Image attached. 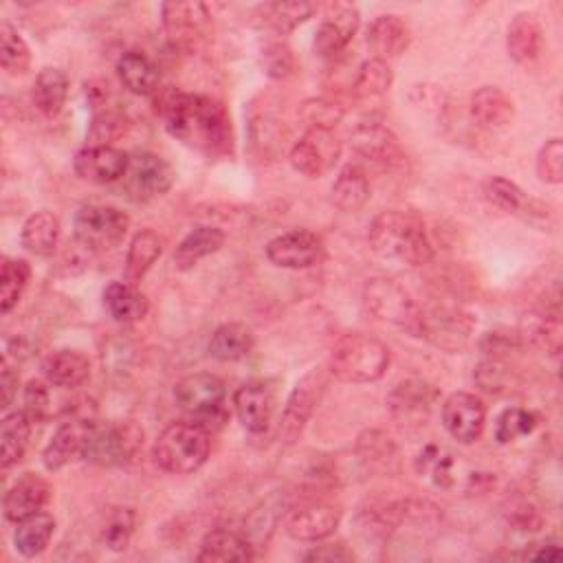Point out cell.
Wrapping results in <instances>:
<instances>
[{
  "label": "cell",
  "instance_id": "43",
  "mask_svg": "<svg viewBox=\"0 0 563 563\" xmlns=\"http://www.w3.org/2000/svg\"><path fill=\"white\" fill-rule=\"evenodd\" d=\"M257 12H260V21L264 27H268L277 34H289L313 16L315 5H311V3H268V5H262Z\"/></svg>",
  "mask_w": 563,
  "mask_h": 563
},
{
  "label": "cell",
  "instance_id": "47",
  "mask_svg": "<svg viewBox=\"0 0 563 563\" xmlns=\"http://www.w3.org/2000/svg\"><path fill=\"white\" fill-rule=\"evenodd\" d=\"M394 84V73L385 60L372 58L361 64L357 80L352 84V95L357 99H374L385 95Z\"/></svg>",
  "mask_w": 563,
  "mask_h": 563
},
{
  "label": "cell",
  "instance_id": "5",
  "mask_svg": "<svg viewBox=\"0 0 563 563\" xmlns=\"http://www.w3.org/2000/svg\"><path fill=\"white\" fill-rule=\"evenodd\" d=\"M225 383L216 374L209 372H196L185 379H181L175 387V400L177 405L192 416L199 426H203L209 434L220 432L227 420L229 411L225 407Z\"/></svg>",
  "mask_w": 563,
  "mask_h": 563
},
{
  "label": "cell",
  "instance_id": "9",
  "mask_svg": "<svg viewBox=\"0 0 563 563\" xmlns=\"http://www.w3.org/2000/svg\"><path fill=\"white\" fill-rule=\"evenodd\" d=\"M73 225L75 240L88 251H99L112 249L125 238L130 229V218L125 212L110 205H84L75 214Z\"/></svg>",
  "mask_w": 563,
  "mask_h": 563
},
{
  "label": "cell",
  "instance_id": "48",
  "mask_svg": "<svg viewBox=\"0 0 563 563\" xmlns=\"http://www.w3.org/2000/svg\"><path fill=\"white\" fill-rule=\"evenodd\" d=\"M537 428V414L519 407L504 409L495 420V441L500 445H511L524 436H530Z\"/></svg>",
  "mask_w": 563,
  "mask_h": 563
},
{
  "label": "cell",
  "instance_id": "36",
  "mask_svg": "<svg viewBox=\"0 0 563 563\" xmlns=\"http://www.w3.org/2000/svg\"><path fill=\"white\" fill-rule=\"evenodd\" d=\"M357 456H359L363 469L372 471V474H390V471H396V467H398L396 443L379 430H370L359 436Z\"/></svg>",
  "mask_w": 563,
  "mask_h": 563
},
{
  "label": "cell",
  "instance_id": "16",
  "mask_svg": "<svg viewBox=\"0 0 563 563\" xmlns=\"http://www.w3.org/2000/svg\"><path fill=\"white\" fill-rule=\"evenodd\" d=\"M324 255L322 238L311 229H291L266 244V257L279 268H311Z\"/></svg>",
  "mask_w": 563,
  "mask_h": 563
},
{
  "label": "cell",
  "instance_id": "1",
  "mask_svg": "<svg viewBox=\"0 0 563 563\" xmlns=\"http://www.w3.org/2000/svg\"><path fill=\"white\" fill-rule=\"evenodd\" d=\"M155 110L188 148L214 159L233 155V125L223 101L166 86L155 93Z\"/></svg>",
  "mask_w": 563,
  "mask_h": 563
},
{
  "label": "cell",
  "instance_id": "53",
  "mask_svg": "<svg viewBox=\"0 0 563 563\" xmlns=\"http://www.w3.org/2000/svg\"><path fill=\"white\" fill-rule=\"evenodd\" d=\"M125 130H128V121L121 112L104 110L95 115L88 130V141L91 146H112L121 134H125Z\"/></svg>",
  "mask_w": 563,
  "mask_h": 563
},
{
  "label": "cell",
  "instance_id": "24",
  "mask_svg": "<svg viewBox=\"0 0 563 563\" xmlns=\"http://www.w3.org/2000/svg\"><path fill=\"white\" fill-rule=\"evenodd\" d=\"M49 500H51V484L36 474H25L5 493V500H3L5 519L19 524L21 519L40 513L49 504Z\"/></svg>",
  "mask_w": 563,
  "mask_h": 563
},
{
  "label": "cell",
  "instance_id": "44",
  "mask_svg": "<svg viewBox=\"0 0 563 563\" xmlns=\"http://www.w3.org/2000/svg\"><path fill=\"white\" fill-rule=\"evenodd\" d=\"M0 64L10 75H25L32 69V49L8 21L0 23Z\"/></svg>",
  "mask_w": 563,
  "mask_h": 563
},
{
  "label": "cell",
  "instance_id": "45",
  "mask_svg": "<svg viewBox=\"0 0 563 563\" xmlns=\"http://www.w3.org/2000/svg\"><path fill=\"white\" fill-rule=\"evenodd\" d=\"M484 196L489 199V203H493V205H495L498 209H502V212H508V214H526V218L532 216V214H537V212L532 209L535 201H530L517 183H513V181H508V179H504V177H491V179L484 183Z\"/></svg>",
  "mask_w": 563,
  "mask_h": 563
},
{
  "label": "cell",
  "instance_id": "7",
  "mask_svg": "<svg viewBox=\"0 0 563 563\" xmlns=\"http://www.w3.org/2000/svg\"><path fill=\"white\" fill-rule=\"evenodd\" d=\"M141 447H144V430L134 420H115V422H95L84 460L97 467H123L130 465Z\"/></svg>",
  "mask_w": 563,
  "mask_h": 563
},
{
  "label": "cell",
  "instance_id": "30",
  "mask_svg": "<svg viewBox=\"0 0 563 563\" xmlns=\"http://www.w3.org/2000/svg\"><path fill=\"white\" fill-rule=\"evenodd\" d=\"M34 420L27 411H12L0 420V458H3V469L16 467L29 447Z\"/></svg>",
  "mask_w": 563,
  "mask_h": 563
},
{
  "label": "cell",
  "instance_id": "29",
  "mask_svg": "<svg viewBox=\"0 0 563 563\" xmlns=\"http://www.w3.org/2000/svg\"><path fill=\"white\" fill-rule=\"evenodd\" d=\"M253 546L249 539L240 532H233L229 528H214L209 530L201 541L199 561L209 563H229V561H249L253 559Z\"/></svg>",
  "mask_w": 563,
  "mask_h": 563
},
{
  "label": "cell",
  "instance_id": "56",
  "mask_svg": "<svg viewBox=\"0 0 563 563\" xmlns=\"http://www.w3.org/2000/svg\"><path fill=\"white\" fill-rule=\"evenodd\" d=\"M49 381H29L25 387V411L34 422H43L51 414V390Z\"/></svg>",
  "mask_w": 563,
  "mask_h": 563
},
{
  "label": "cell",
  "instance_id": "27",
  "mask_svg": "<svg viewBox=\"0 0 563 563\" xmlns=\"http://www.w3.org/2000/svg\"><path fill=\"white\" fill-rule=\"evenodd\" d=\"M506 49L517 64L528 67L539 60L543 49V29L535 14L522 12L513 19L506 34Z\"/></svg>",
  "mask_w": 563,
  "mask_h": 563
},
{
  "label": "cell",
  "instance_id": "12",
  "mask_svg": "<svg viewBox=\"0 0 563 563\" xmlns=\"http://www.w3.org/2000/svg\"><path fill=\"white\" fill-rule=\"evenodd\" d=\"M474 333V318L460 309L436 307L432 311H422L420 315V335L434 346L458 352L463 350Z\"/></svg>",
  "mask_w": 563,
  "mask_h": 563
},
{
  "label": "cell",
  "instance_id": "2",
  "mask_svg": "<svg viewBox=\"0 0 563 563\" xmlns=\"http://www.w3.org/2000/svg\"><path fill=\"white\" fill-rule=\"evenodd\" d=\"M368 240L376 255L396 264L426 266L434 260V242L428 227L414 212H381L370 225Z\"/></svg>",
  "mask_w": 563,
  "mask_h": 563
},
{
  "label": "cell",
  "instance_id": "54",
  "mask_svg": "<svg viewBox=\"0 0 563 563\" xmlns=\"http://www.w3.org/2000/svg\"><path fill=\"white\" fill-rule=\"evenodd\" d=\"M300 117L307 128H324L333 130L344 119V108L331 99H307L300 106Z\"/></svg>",
  "mask_w": 563,
  "mask_h": 563
},
{
  "label": "cell",
  "instance_id": "40",
  "mask_svg": "<svg viewBox=\"0 0 563 563\" xmlns=\"http://www.w3.org/2000/svg\"><path fill=\"white\" fill-rule=\"evenodd\" d=\"M53 532H56L53 515L40 511V513L32 515V517H25L16 524L14 546L23 556L32 559V556H38L47 550V546L51 543Z\"/></svg>",
  "mask_w": 563,
  "mask_h": 563
},
{
  "label": "cell",
  "instance_id": "59",
  "mask_svg": "<svg viewBox=\"0 0 563 563\" xmlns=\"http://www.w3.org/2000/svg\"><path fill=\"white\" fill-rule=\"evenodd\" d=\"M528 556L539 559V561H556L561 556V548H559V543L548 541V543H541V548Z\"/></svg>",
  "mask_w": 563,
  "mask_h": 563
},
{
  "label": "cell",
  "instance_id": "35",
  "mask_svg": "<svg viewBox=\"0 0 563 563\" xmlns=\"http://www.w3.org/2000/svg\"><path fill=\"white\" fill-rule=\"evenodd\" d=\"M333 205L346 214H355L366 207L370 201V181L363 168L359 166H346L331 190Z\"/></svg>",
  "mask_w": 563,
  "mask_h": 563
},
{
  "label": "cell",
  "instance_id": "52",
  "mask_svg": "<svg viewBox=\"0 0 563 563\" xmlns=\"http://www.w3.org/2000/svg\"><path fill=\"white\" fill-rule=\"evenodd\" d=\"M262 67L273 80H289L291 75H296L298 60L287 43L273 40L262 49Z\"/></svg>",
  "mask_w": 563,
  "mask_h": 563
},
{
  "label": "cell",
  "instance_id": "21",
  "mask_svg": "<svg viewBox=\"0 0 563 563\" xmlns=\"http://www.w3.org/2000/svg\"><path fill=\"white\" fill-rule=\"evenodd\" d=\"M359 23H361V16H359L357 8L331 5L324 23L320 25V29L315 34V43H313L315 53L326 60L339 58L346 51V47L350 45V40L355 38Z\"/></svg>",
  "mask_w": 563,
  "mask_h": 563
},
{
  "label": "cell",
  "instance_id": "14",
  "mask_svg": "<svg viewBox=\"0 0 563 563\" xmlns=\"http://www.w3.org/2000/svg\"><path fill=\"white\" fill-rule=\"evenodd\" d=\"M487 422L484 403L471 392H454L443 403V426L447 434L463 443L474 445L480 441Z\"/></svg>",
  "mask_w": 563,
  "mask_h": 563
},
{
  "label": "cell",
  "instance_id": "31",
  "mask_svg": "<svg viewBox=\"0 0 563 563\" xmlns=\"http://www.w3.org/2000/svg\"><path fill=\"white\" fill-rule=\"evenodd\" d=\"M164 253V238L153 231V229H144L139 231L125 253V282L130 285H139L141 279L148 275V271L155 266V262L161 257Z\"/></svg>",
  "mask_w": 563,
  "mask_h": 563
},
{
  "label": "cell",
  "instance_id": "11",
  "mask_svg": "<svg viewBox=\"0 0 563 563\" xmlns=\"http://www.w3.org/2000/svg\"><path fill=\"white\" fill-rule=\"evenodd\" d=\"M439 390L422 379H405L387 396L392 418L403 430H418L428 422Z\"/></svg>",
  "mask_w": 563,
  "mask_h": 563
},
{
  "label": "cell",
  "instance_id": "32",
  "mask_svg": "<svg viewBox=\"0 0 563 563\" xmlns=\"http://www.w3.org/2000/svg\"><path fill=\"white\" fill-rule=\"evenodd\" d=\"M117 75L132 95H155L159 88V71L153 60L139 51H128L117 60Z\"/></svg>",
  "mask_w": 563,
  "mask_h": 563
},
{
  "label": "cell",
  "instance_id": "33",
  "mask_svg": "<svg viewBox=\"0 0 563 563\" xmlns=\"http://www.w3.org/2000/svg\"><path fill=\"white\" fill-rule=\"evenodd\" d=\"M45 376L51 385L62 390H75L91 376V361L80 350H58L45 363Z\"/></svg>",
  "mask_w": 563,
  "mask_h": 563
},
{
  "label": "cell",
  "instance_id": "17",
  "mask_svg": "<svg viewBox=\"0 0 563 563\" xmlns=\"http://www.w3.org/2000/svg\"><path fill=\"white\" fill-rule=\"evenodd\" d=\"M342 524V511L335 504L311 500L289 511L287 532L296 541H322Z\"/></svg>",
  "mask_w": 563,
  "mask_h": 563
},
{
  "label": "cell",
  "instance_id": "25",
  "mask_svg": "<svg viewBox=\"0 0 563 563\" xmlns=\"http://www.w3.org/2000/svg\"><path fill=\"white\" fill-rule=\"evenodd\" d=\"M101 300L106 313L123 326L141 322L151 311L148 298L139 291L136 285H130V282H110L104 289Z\"/></svg>",
  "mask_w": 563,
  "mask_h": 563
},
{
  "label": "cell",
  "instance_id": "42",
  "mask_svg": "<svg viewBox=\"0 0 563 563\" xmlns=\"http://www.w3.org/2000/svg\"><path fill=\"white\" fill-rule=\"evenodd\" d=\"M29 279H32V266L27 260H21V257L3 260V273H0V311H3V315L12 313L19 307Z\"/></svg>",
  "mask_w": 563,
  "mask_h": 563
},
{
  "label": "cell",
  "instance_id": "26",
  "mask_svg": "<svg viewBox=\"0 0 563 563\" xmlns=\"http://www.w3.org/2000/svg\"><path fill=\"white\" fill-rule=\"evenodd\" d=\"M469 112L480 128L502 130L515 119V104L502 88L482 86L471 95Z\"/></svg>",
  "mask_w": 563,
  "mask_h": 563
},
{
  "label": "cell",
  "instance_id": "13",
  "mask_svg": "<svg viewBox=\"0 0 563 563\" xmlns=\"http://www.w3.org/2000/svg\"><path fill=\"white\" fill-rule=\"evenodd\" d=\"M123 181L132 199L151 201L170 192L175 183V170L159 155L139 153L130 157V166Z\"/></svg>",
  "mask_w": 563,
  "mask_h": 563
},
{
  "label": "cell",
  "instance_id": "51",
  "mask_svg": "<svg viewBox=\"0 0 563 563\" xmlns=\"http://www.w3.org/2000/svg\"><path fill=\"white\" fill-rule=\"evenodd\" d=\"M277 517H279V506H275V498L262 502L251 515H249V522L244 524V537L249 539V543L253 548L257 546H264L271 535H273V528L277 524Z\"/></svg>",
  "mask_w": 563,
  "mask_h": 563
},
{
  "label": "cell",
  "instance_id": "46",
  "mask_svg": "<svg viewBox=\"0 0 563 563\" xmlns=\"http://www.w3.org/2000/svg\"><path fill=\"white\" fill-rule=\"evenodd\" d=\"M416 471L420 476H430L441 489H452L456 484V460L439 445H428L418 454Z\"/></svg>",
  "mask_w": 563,
  "mask_h": 563
},
{
  "label": "cell",
  "instance_id": "8",
  "mask_svg": "<svg viewBox=\"0 0 563 563\" xmlns=\"http://www.w3.org/2000/svg\"><path fill=\"white\" fill-rule=\"evenodd\" d=\"M328 387V372L322 368H315L307 372L298 385L294 387L285 414H282V428H279V439L287 445H294L304 428L309 426V420L315 416L324 394Z\"/></svg>",
  "mask_w": 563,
  "mask_h": 563
},
{
  "label": "cell",
  "instance_id": "18",
  "mask_svg": "<svg viewBox=\"0 0 563 563\" xmlns=\"http://www.w3.org/2000/svg\"><path fill=\"white\" fill-rule=\"evenodd\" d=\"M350 148L359 157L372 164H379L383 168H396L403 164V148L398 144L396 134L376 121L359 123L350 132Z\"/></svg>",
  "mask_w": 563,
  "mask_h": 563
},
{
  "label": "cell",
  "instance_id": "50",
  "mask_svg": "<svg viewBox=\"0 0 563 563\" xmlns=\"http://www.w3.org/2000/svg\"><path fill=\"white\" fill-rule=\"evenodd\" d=\"M474 379L482 392L502 394L513 385V368H508L500 357H489L476 368Z\"/></svg>",
  "mask_w": 563,
  "mask_h": 563
},
{
  "label": "cell",
  "instance_id": "55",
  "mask_svg": "<svg viewBox=\"0 0 563 563\" xmlns=\"http://www.w3.org/2000/svg\"><path fill=\"white\" fill-rule=\"evenodd\" d=\"M537 177L543 183L559 185L563 181V141L559 136L546 141L537 155Z\"/></svg>",
  "mask_w": 563,
  "mask_h": 563
},
{
  "label": "cell",
  "instance_id": "34",
  "mask_svg": "<svg viewBox=\"0 0 563 563\" xmlns=\"http://www.w3.org/2000/svg\"><path fill=\"white\" fill-rule=\"evenodd\" d=\"M223 244H225V231H220L218 227H207V225L196 227L175 249V266L179 271H190L207 255L220 251Z\"/></svg>",
  "mask_w": 563,
  "mask_h": 563
},
{
  "label": "cell",
  "instance_id": "19",
  "mask_svg": "<svg viewBox=\"0 0 563 563\" xmlns=\"http://www.w3.org/2000/svg\"><path fill=\"white\" fill-rule=\"evenodd\" d=\"M161 19L170 43L179 49L196 47L209 25V12L203 3H166Z\"/></svg>",
  "mask_w": 563,
  "mask_h": 563
},
{
  "label": "cell",
  "instance_id": "37",
  "mask_svg": "<svg viewBox=\"0 0 563 563\" xmlns=\"http://www.w3.org/2000/svg\"><path fill=\"white\" fill-rule=\"evenodd\" d=\"M253 346H255V337L251 328H247L244 324H223L220 328H216V333L209 339V355L216 361L233 363V361L247 359Z\"/></svg>",
  "mask_w": 563,
  "mask_h": 563
},
{
  "label": "cell",
  "instance_id": "38",
  "mask_svg": "<svg viewBox=\"0 0 563 563\" xmlns=\"http://www.w3.org/2000/svg\"><path fill=\"white\" fill-rule=\"evenodd\" d=\"M71 82L62 69L47 67L34 82V104L45 117H58L69 99Z\"/></svg>",
  "mask_w": 563,
  "mask_h": 563
},
{
  "label": "cell",
  "instance_id": "57",
  "mask_svg": "<svg viewBox=\"0 0 563 563\" xmlns=\"http://www.w3.org/2000/svg\"><path fill=\"white\" fill-rule=\"evenodd\" d=\"M304 561H331V563H339V561H355V552L346 546V543H324L313 548Z\"/></svg>",
  "mask_w": 563,
  "mask_h": 563
},
{
  "label": "cell",
  "instance_id": "49",
  "mask_svg": "<svg viewBox=\"0 0 563 563\" xmlns=\"http://www.w3.org/2000/svg\"><path fill=\"white\" fill-rule=\"evenodd\" d=\"M136 526V515L132 508H110L104 524H101V541L108 546L112 552H121L128 548Z\"/></svg>",
  "mask_w": 563,
  "mask_h": 563
},
{
  "label": "cell",
  "instance_id": "22",
  "mask_svg": "<svg viewBox=\"0 0 563 563\" xmlns=\"http://www.w3.org/2000/svg\"><path fill=\"white\" fill-rule=\"evenodd\" d=\"M233 405L242 428L249 434L260 436L271 428L273 411H275V396L266 383L249 381L240 385L233 394Z\"/></svg>",
  "mask_w": 563,
  "mask_h": 563
},
{
  "label": "cell",
  "instance_id": "39",
  "mask_svg": "<svg viewBox=\"0 0 563 563\" xmlns=\"http://www.w3.org/2000/svg\"><path fill=\"white\" fill-rule=\"evenodd\" d=\"M23 247L40 257L56 253L60 242V220L51 212H36L27 218L21 233Z\"/></svg>",
  "mask_w": 563,
  "mask_h": 563
},
{
  "label": "cell",
  "instance_id": "4",
  "mask_svg": "<svg viewBox=\"0 0 563 563\" xmlns=\"http://www.w3.org/2000/svg\"><path fill=\"white\" fill-rule=\"evenodd\" d=\"M390 368V348L366 333H348L331 352L328 372L344 383H374Z\"/></svg>",
  "mask_w": 563,
  "mask_h": 563
},
{
  "label": "cell",
  "instance_id": "58",
  "mask_svg": "<svg viewBox=\"0 0 563 563\" xmlns=\"http://www.w3.org/2000/svg\"><path fill=\"white\" fill-rule=\"evenodd\" d=\"M0 390H3V409H8L14 403V396L19 392V372H14V368L10 366V361L5 359L3 363V376H0Z\"/></svg>",
  "mask_w": 563,
  "mask_h": 563
},
{
  "label": "cell",
  "instance_id": "20",
  "mask_svg": "<svg viewBox=\"0 0 563 563\" xmlns=\"http://www.w3.org/2000/svg\"><path fill=\"white\" fill-rule=\"evenodd\" d=\"M130 157L115 146H88L73 159L75 175L95 185H110L125 177Z\"/></svg>",
  "mask_w": 563,
  "mask_h": 563
},
{
  "label": "cell",
  "instance_id": "3",
  "mask_svg": "<svg viewBox=\"0 0 563 563\" xmlns=\"http://www.w3.org/2000/svg\"><path fill=\"white\" fill-rule=\"evenodd\" d=\"M212 452V434L196 420H177L168 426L155 443V463L172 476L199 471Z\"/></svg>",
  "mask_w": 563,
  "mask_h": 563
},
{
  "label": "cell",
  "instance_id": "23",
  "mask_svg": "<svg viewBox=\"0 0 563 563\" xmlns=\"http://www.w3.org/2000/svg\"><path fill=\"white\" fill-rule=\"evenodd\" d=\"M275 101L271 97L260 95L257 99L251 101L249 106V134L251 144L257 148L262 155H273L282 146H285L287 130L285 121L275 110Z\"/></svg>",
  "mask_w": 563,
  "mask_h": 563
},
{
  "label": "cell",
  "instance_id": "41",
  "mask_svg": "<svg viewBox=\"0 0 563 563\" xmlns=\"http://www.w3.org/2000/svg\"><path fill=\"white\" fill-rule=\"evenodd\" d=\"M517 339L526 346L559 355L561 348V324L559 318L548 313H530L522 320Z\"/></svg>",
  "mask_w": 563,
  "mask_h": 563
},
{
  "label": "cell",
  "instance_id": "15",
  "mask_svg": "<svg viewBox=\"0 0 563 563\" xmlns=\"http://www.w3.org/2000/svg\"><path fill=\"white\" fill-rule=\"evenodd\" d=\"M93 416H75L67 422H62L60 430L53 434L49 445L43 452V465L47 471H60L69 467L71 463L84 458L93 428H95Z\"/></svg>",
  "mask_w": 563,
  "mask_h": 563
},
{
  "label": "cell",
  "instance_id": "10",
  "mask_svg": "<svg viewBox=\"0 0 563 563\" xmlns=\"http://www.w3.org/2000/svg\"><path fill=\"white\" fill-rule=\"evenodd\" d=\"M342 157V141L333 130L324 128H307L304 136L296 141V146L291 148V166L309 177V179H320L324 177Z\"/></svg>",
  "mask_w": 563,
  "mask_h": 563
},
{
  "label": "cell",
  "instance_id": "28",
  "mask_svg": "<svg viewBox=\"0 0 563 563\" xmlns=\"http://www.w3.org/2000/svg\"><path fill=\"white\" fill-rule=\"evenodd\" d=\"M411 43V29L409 25L394 14L379 16L372 21L368 27V47L376 53L379 60H390L398 58L400 53L407 51Z\"/></svg>",
  "mask_w": 563,
  "mask_h": 563
},
{
  "label": "cell",
  "instance_id": "6",
  "mask_svg": "<svg viewBox=\"0 0 563 563\" xmlns=\"http://www.w3.org/2000/svg\"><path fill=\"white\" fill-rule=\"evenodd\" d=\"M363 304L370 315L383 324H392L409 335H420L422 309L411 300V296L396 279L372 277L363 287Z\"/></svg>",
  "mask_w": 563,
  "mask_h": 563
}]
</instances>
